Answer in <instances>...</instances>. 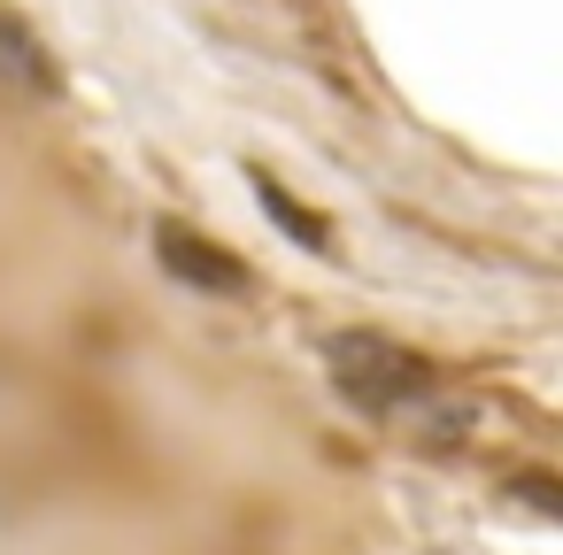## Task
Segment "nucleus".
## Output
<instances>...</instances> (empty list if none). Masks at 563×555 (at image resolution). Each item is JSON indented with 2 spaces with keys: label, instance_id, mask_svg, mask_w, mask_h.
Returning a JSON list of instances; mask_svg holds the SVG:
<instances>
[{
  "label": "nucleus",
  "instance_id": "nucleus-2",
  "mask_svg": "<svg viewBox=\"0 0 563 555\" xmlns=\"http://www.w3.org/2000/svg\"><path fill=\"white\" fill-rule=\"evenodd\" d=\"M155 255H163V270H170L178 286H194V293H217V301H240V293H247V270H240L224 247H209L201 232H186V224H155Z\"/></svg>",
  "mask_w": 563,
  "mask_h": 555
},
{
  "label": "nucleus",
  "instance_id": "nucleus-3",
  "mask_svg": "<svg viewBox=\"0 0 563 555\" xmlns=\"http://www.w3.org/2000/svg\"><path fill=\"white\" fill-rule=\"evenodd\" d=\"M247 186H255L263 217H271V224H278V232H286L294 247H309V255H332V224H324L317 209H301V201H294V193H286V186H278L271 170H247Z\"/></svg>",
  "mask_w": 563,
  "mask_h": 555
},
{
  "label": "nucleus",
  "instance_id": "nucleus-4",
  "mask_svg": "<svg viewBox=\"0 0 563 555\" xmlns=\"http://www.w3.org/2000/svg\"><path fill=\"white\" fill-rule=\"evenodd\" d=\"M0 63H9L32 93H47V101L63 93V70H55V55L32 40V24H24V16H0Z\"/></svg>",
  "mask_w": 563,
  "mask_h": 555
},
{
  "label": "nucleus",
  "instance_id": "nucleus-5",
  "mask_svg": "<svg viewBox=\"0 0 563 555\" xmlns=\"http://www.w3.org/2000/svg\"><path fill=\"white\" fill-rule=\"evenodd\" d=\"M509 493H517L525 509H540V517H563V501H555V478H540V470H532V478H517Z\"/></svg>",
  "mask_w": 563,
  "mask_h": 555
},
{
  "label": "nucleus",
  "instance_id": "nucleus-1",
  "mask_svg": "<svg viewBox=\"0 0 563 555\" xmlns=\"http://www.w3.org/2000/svg\"><path fill=\"white\" fill-rule=\"evenodd\" d=\"M324 370H332V386H340L355 409H371V417L417 409V401L440 386V363L417 355V347H401V340H386V332H324Z\"/></svg>",
  "mask_w": 563,
  "mask_h": 555
}]
</instances>
